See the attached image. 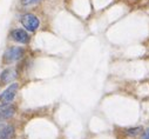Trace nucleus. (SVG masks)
<instances>
[{
  "label": "nucleus",
  "mask_w": 149,
  "mask_h": 139,
  "mask_svg": "<svg viewBox=\"0 0 149 139\" xmlns=\"http://www.w3.org/2000/svg\"><path fill=\"white\" fill-rule=\"evenodd\" d=\"M20 21H21L22 26H24L27 31H29V32H34L36 28L39 27V25H40L39 19L36 18L34 14H31V13L24 14V15L21 17Z\"/></svg>",
  "instance_id": "nucleus-1"
},
{
  "label": "nucleus",
  "mask_w": 149,
  "mask_h": 139,
  "mask_svg": "<svg viewBox=\"0 0 149 139\" xmlns=\"http://www.w3.org/2000/svg\"><path fill=\"white\" fill-rule=\"evenodd\" d=\"M18 90H19V84H17V83L11 84L1 93V95H0V105H3V104H10L15 98V94H17Z\"/></svg>",
  "instance_id": "nucleus-2"
},
{
  "label": "nucleus",
  "mask_w": 149,
  "mask_h": 139,
  "mask_svg": "<svg viewBox=\"0 0 149 139\" xmlns=\"http://www.w3.org/2000/svg\"><path fill=\"white\" fill-rule=\"evenodd\" d=\"M22 55H24V50L21 47H11L4 54V62L12 64L14 61H18Z\"/></svg>",
  "instance_id": "nucleus-3"
},
{
  "label": "nucleus",
  "mask_w": 149,
  "mask_h": 139,
  "mask_svg": "<svg viewBox=\"0 0 149 139\" xmlns=\"http://www.w3.org/2000/svg\"><path fill=\"white\" fill-rule=\"evenodd\" d=\"M11 38L17 41V43H20V44H27L29 41V36L28 33L25 31V29H21V28H17V29H13L11 32Z\"/></svg>",
  "instance_id": "nucleus-4"
},
{
  "label": "nucleus",
  "mask_w": 149,
  "mask_h": 139,
  "mask_svg": "<svg viewBox=\"0 0 149 139\" xmlns=\"http://www.w3.org/2000/svg\"><path fill=\"white\" fill-rule=\"evenodd\" d=\"M15 113V107L12 104H3L0 105V121H5L13 117Z\"/></svg>",
  "instance_id": "nucleus-5"
},
{
  "label": "nucleus",
  "mask_w": 149,
  "mask_h": 139,
  "mask_svg": "<svg viewBox=\"0 0 149 139\" xmlns=\"http://www.w3.org/2000/svg\"><path fill=\"white\" fill-rule=\"evenodd\" d=\"M15 78H17L15 70L14 68H6L5 71H3L1 74H0V83L3 85H6V84H10L11 81H13Z\"/></svg>",
  "instance_id": "nucleus-6"
},
{
  "label": "nucleus",
  "mask_w": 149,
  "mask_h": 139,
  "mask_svg": "<svg viewBox=\"0 0 149 139\" xmlns=\"http://www.w3.org/2000/svg\"><path fill=\"white\" fill-rule=\"evenodd\" d=\"M14 134V127L12 125H4L0 127V139H12Z\"/></svg>",
  "instance_id": "nucleus-7"
},
{
  "label": "nucleus",
  "mask_w": 149,
  "mask_h": 139,
  "mask_svg": "<svg viewBox=\"0 0 149 139\" xmlns=\"http://www.w3.org/2000/svg\"><path fill=\"white\" fill-rule=\"evenodd\" d=\"M141 130H142L141 127L129 128V130H127V134H128V135H133V137H135V135H137V134L140 133V131H141Z\"/></svg>",
  "instance_id": "nucleus-8"
},
{
  "label": "nucleus",
  "mask_w": 149,
  "mask_h": 139,
  "mask_svg": "<svg viewBox=\"0 0 149 139\" xmlns=\"http://www.w3.org/2000/svg\"><path fill=\"white\" fill-rule=\"evenodd\" d=\"M40 0H21V4L22 5H31V4H34V3H38Z\"/></svg>",
  "instance_id": "nucleus-9"
},
{
  "label": "nucleus",
  "mask_w": 149,
  "mask_h": 139,
  "mask_svg": "<svg viewBox=\"0 0 149 139\" xmlns=\"http://www.w3.org/2000/svg\"><path fill=\"white\" fill-rule=\"evenodd\" d=\"M141 139H149V128H147L146 131H143V133L141 135Z\"/></svg>",
  "instance_id": "nucleus-10"
}]
</instances>
